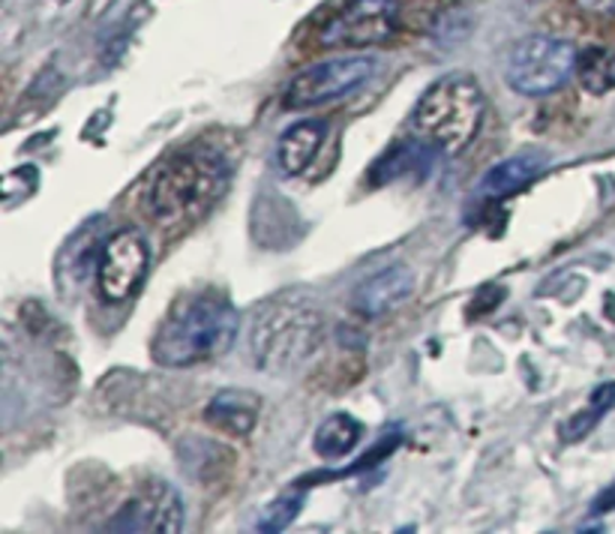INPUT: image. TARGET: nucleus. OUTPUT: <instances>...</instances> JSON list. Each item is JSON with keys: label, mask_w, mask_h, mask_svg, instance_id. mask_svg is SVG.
Masks as SVG:
<instances>
[{"label": "nucleus", "mask_w": 615, "mask_h": 534, "mask_svg": "<svg viewBox=\"0 0 615 534\" xmlns=\"http://www.w3.org/2000/svg\"><path fill=\"white\" fill-rule=\"evenodd\" d=\"M229 187V165L213 151H183L153 174L148 211L162 225L195 220L220 202Z\"/></svg>", "instance_id": "2"}, {"label": "nucleus", "mask_w": 615, "mask_h": 534, "mask_svg": "<svg viewBox=\"0 0 615 534\" xmlns=\"http://www.w3.org/2000/svg\"><path fill=\"white\" fill-rule=\"evenodd\" d=\"M322 313L313 303H271L259 313L250 333V352L259 370L285 373L303 363L322 343Z\"/></svg>", "instance_id": "4"}, {"label": "nucleus", "mask_w": 615, "mask_h": 534, "mask_svg": "<svg viewBox=\"0 0 615 534\" xmlns=\"http://www.w3.org/2000/svg\"><path fill=\"white\" fill-rule=\"evenodd\" d=\"M301 511V498L298 495H283V498H276L262 511L259 516V532H283L289 525L294 523V516Z\"/></svg>", "instance_id": "17"}, {"label": "nucleus", "mask_w": 615, "mask_h": 534, "mask_svg": "<svg viewBox=\"0 0 615 534\" xmlns=\"http://www.w3.org/2000/svg\"><path fill=\"white\" fill-rule=\"evenodd\" d=\"M363 439V424L352 414H331L313 435L315 454L322 460H340V456H349L361 444Z\"/></svg>", "instance_id": "14"}, {"label": "nucleus", "mask_w": 615, "mask_h": 534, "mask_svg": "<svg viewBox=\"0 0 615 534\" xmlns=\"http://www.w3.org/2000/svg\"><path fill=\"white\" fill-rule=\"evenodd\" d=\"M609 511H615V481L592 504V514H609Z\"/></svg>", "instance_id": "19"}, {"label": "nucleus", "mask_w": 615, "mask_h": 534, "mask_svg": "<svg viewBox=\"0 0 615 534\" xmlns=\"http://www.w3.org/2000/svg\"><path fill=\"white\" fill-rule=\"evenodd\" d=\"M414 289V273L405 264H394V268H384L375 276H370L366 283L354 294V310L361 315H384L396 310L400 303L409 301V294Z\"/></svg>", "instance_id": "10"}, {"label": "nucleus", "mask_w": 615, "mask_h": 534, "mask_svg": "<svg viewBox=\"0 0 615 534\" xmlns=\"http://www.w3.org/2000/svg\"><path fill=\"white\" fill-rule=\"evenodd\" d=\"M576 51L574 42L558 40V37H525L511 49L505 75L507 84L520 97H550L562 91L567 79L576 72Z\"/></svg>", "instance_id": "5"}, {"label": "nucleus", "mask_w": 615, "mask_h": 534, "mask_svg": "<svg viewBox=\"0 0 615 534\" xmlns=\"http://www.w3.org/2000/svg\"><path fill=\"white\" fill-rule=\"evenodd\" d=\"M546 169V157L544 153H516L511 160L498 162L493 165L490 172L484 174L481 181V195L486 199H505V195H514L523 187L535 181L537 174Z\"/></svg>", "instance_id": "13"}, {"label": "nucleus", "mask_w": 615, "mask_h": 534, "mask_svg": "<svg viewBox=\"0 0 615 534\" xmlns=\"http://www.w3.org/2000/svg\"><path fill=\"white\" fill-rule=\"evenodd\" d=\"M259 414H262V396L253 391H220L213 396L208 409H204V421L222 433L232 435H250L253 426L259 424Z\"/></svg>", "instance_id": "11"}, {"label": "nucleus", "mask_w": 615, "mask_h": 534, "mask_svg": "<svg viewBox=\"0 0 615 534\" xmlns=\"http://www.w3.org/2000/svg\"><path fill=\"white\" fill-rule=\"evenodd\" d=\"M151 268V246L148 238L135 229L114 232L102 243L100 268H97V283H100L102 298L109 303H121L135 294V289L144 283Z\"/></svg>", "instance_id": "8"}, {"label": "nucleus", "mask_w": 615, "mask_h": 534, "mask_svg": "<svg viewBox=\"0 0 615 534\" xmlns=\"http://www.w3.org/2000/svg\"><path fill=\"white\" fill-rule=\"evenodd\" d=\"M375 75L373 58H336V61L315 63L310 70L298 72L285 88V109L303 111L315 105H327L333 100H343L349 93L361 91L366 81Z\"/></svg>", "instance_id": "7"}, {"label": "nucleus", "mask_w": 615, "mask_h": 534, "mask_svg": "<svg viewBox=\"0 0 615 534\" xmlns=\"http://www.w3.org/2000/svg\"><path fill=\"white\" fill-rule=\"evenodd\" d=\"M592 16H615V0H576Z\"/></svg>", "instance_id": "20"}, {"label": "nucleus", "mask_w": 615, "mask_h": 534, "mask_svg": "<svg viewBox=\"0 0 615 534\" xmlns=\"http://www.w3.org/2000/svg\"><path fill=\"white\" fill-rule=\"evenodd\" d=\"M576 79L585 93L604 97L615 91V51L606 46H588L576 58Z\"/></svg>", "instance_id": "15"}, {"label": "nucleus", "mask_w": 615, "mask_h": 534, "mask_svg": "<svg viewBox=\"0 0 615 534\" xmlns=\"http://www.w3.org/2000/svg\"><path fill=\"white\" fill-rule=\"evenodd\" d=\"M396 0H333L322 12L315 42L322 49H366L379 46L396 31Z\"/></svg>", "instance_id": "6"}, {"label": "nucleus", "mask_w": 615, "mask_h": 534, "mask_svg": "<svg viewBox=\"0 0 615 534\" xmlns=\"http://www.w3.org/2000/svg\"><path fill=\"white\" fill-rule=\"evenodd\" d=\"M435 153H438L435 148H430V144H424L421 139H414L412 135V142L396 144L394 151L379 160V165L373 169V183H387L396 181V178H405V174L414 172L417 165L430 169Z\"/></svg>", "instance_id": "16"}, {"label": "nucleus", "mask_w": 615, "mask_h": 534, "mask_svg": "<svg viewBox=\"0 0 615 534\" xmlns=\"http://www.w3.org/2000/svg\"><path fill=\"white\" fill-rule=\"evenodd\" d=\"M183 528V502L169 484L144 486V493L132 495L118 514L111 516L105 532H157L178 534Z\"/></svg>", "instance_id": "9"}, {"label": "nucleus", "mask_w": 615, "mask_h": 534, "mask_svg": "<svg viewBox=\"0 0 615 534\" xmlns=\"http://www.w3.org/2000/svg\"><path fill=\"white\" fill-rule=\"evenodd\" d=\"M324 139H327V123L324 121H301L289 127L276 142V162L285 174H303L315 160V153L322 151Z\"/></svg>", "instance_id": "12"}, {"label": "nucleus", "mask_w": 615, "mask_h": 534, "mask_svg": "<svg viewBox=\"0 0 615 534\" xmlns=\"http://www.w3.org/2000/svg\"><path fill=\"white\" fill-rule=\"evenodd\" d=\"M604 414H606L604 405H597V403H592V400H588V409L576 412L574 417H571V421L562 426V439H565V442H579V439H585V435L595 430L597 421H601Z\"/></svg>", "instance_id": "18"}, {"label": "nucleus", "mask_w": 615, "mask_h": 534, "mask_svg": "<svg viewBox=\"0 0 615 534\" xmlns=\"http://www.w3.org/2000/svg\"><path fill=\"white\" fill-rule=\"evenodd\" d=\"M484 111L481 84L465 72H451L417 100L412 111V135L444 157H460L477 139Z\"/></svg>", "instance_id": "3"}, {"label": "nucleus", "mask_w": 615, "mask_h": 534, "mask_svg": "<svg viewBox=\"0 0 615 534\" xmlns=\"http://www.w3.org/2000/svg\"><path fill=\"white\" fill-rule=\"evenodd\" d=\"M241 331V315L216 294L178 301L153 333L151 354L160 366H195L229 352Z\"/></svg>", "instance_id": "1"}]
</instances>
